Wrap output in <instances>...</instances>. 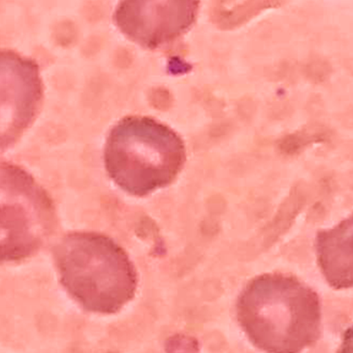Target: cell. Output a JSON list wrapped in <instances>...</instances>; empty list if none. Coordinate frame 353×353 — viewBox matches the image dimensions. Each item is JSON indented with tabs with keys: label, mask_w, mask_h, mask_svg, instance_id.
Segmentation results:
<instances>
[{
	"label": "cell",
	"mask_w": 353,
	"mask_h": 353,
	"mask_svg": "<svg viewBox=\"0 0 353 353\" xmlns=\"http://www.w3.org/2000/svg\"><path fill=\"white\" fill-rule=\"evenodd\" d=\"M199 0H121L113 14L119 30L148 50L167 46L194 25Z\"/></svg>",
	"instance_id": "6"
},
{
	"label": "cell",
	"mask_w": 353,
	"mask_h": 353,
	"mask_svg": "<svg viewBox=\"0 0 353 353\" xmlns=\"http://www.w3.org/2000/svg\"><path fill=\"white\" fill-rule=\"evenodd\" d=\"M50 196L21 166L0 161V263L36 253L55 223Z\"/></svg>",
	"instance_id": "4"
},
{
	"label": "cell",
	"mask_w": 353,
	"mask_h": 353,
	"mask_svg": "<svg viewBox=\"0 0 353 353\" xmlns=\"http://www.w3.org/2000/svg\"><path fill=\"white\" fill-rule=\"evenodd\" d=\"M43 84L37 62L0 49V150L13 146L41 106Z\"/></svg>",
	"instance_id": "5"
},
{
	"label": "cell",
	"mask_w": 353,
	"mask_h": 353,
	"mask_svg": "<svg viewBox=\"0 0 353 353\" xmlns=\"http://www.w3.org/2000/svg\"><path fill=\"white\" fill-rule=\"evenodd\" d=\"M352 218L350 216L331 229L317 232V263L325 281L333 288L352 286Z\"/></svg>",
	"instance_id": "7"
},
{
	"label": "cell",
	"mask_w": 353,
	"mask_h": 353,
	"mask_svg": "<svg viewBox=\"0 0 353 353\" xmlns=\"http://www.w3.org/2000/svg\"><path fill=\"white\" fill-rule=\"evenodd\" d=\"M235 308L243 332L263 351L296 353L320 339L319 296L292 274L271 272L255 276L239 294Z\"/></svg>",
	"instance_id": "1"
},
{
	"label": "cell",
	"mask_w": 353,
	"mask_h": 353,
	"mask_svg": "<svg viewBox=\"0 0 353 353\" xmlns=\"http://www.w3.org/2000/svg\"><path fill=\"white\" fill-rule=\"evenodd\" d=\"M323 134L317 132H299L283 138L280 143L279 148L285 154H294L310 143L321 141Z\"/></svg>",
	"instance_id": "8"
},
{
	"label": "cell",
	"mask_w": 353,
	"mask_h": 353,
	"mask_svg": "<svg viewBox=\"0 0 353 353\" xmlns=\"http://www.w3.org/2000/svg\"><path fill=\"white\" fill-rule=\"evenodd\" d=\"M183 141L172 128L145 116H128L110 130L103 159L110 178L130 195L144 196L171 184L182 170Z\"/></svg>",
	"instance_id": "3"
},
{
	"label": "cell",
	"mask_w": 353,
	"mask_h": 353,
	"mask_svg": "<svg viewBox=\"0 0 353 353\" xmlns=\"http://www.w3.org/2000/svg\"><path fill=\"white\" fill-rule=\"evenodd\" d=\"M53 256L61 283L85 310L114 314L134 296L135 268L125 250L107 236L70 233L54 247Z\"/></svg>",
	"instance_id": "2"
}]
</instances>
